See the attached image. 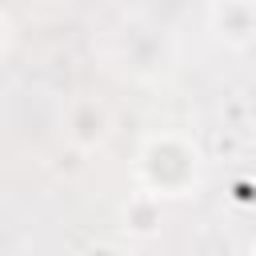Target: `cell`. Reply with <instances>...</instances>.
<instances>
[{
    "mask_svg": "<svg viewBox=\"0 0 256 256\" xmlns=\"http://www.w3.org/2000/svg\"><path fill=\"white\" fill-rule=\"evenodd\" d=\"M252 256H256V244H252Z\"/></svg>",
    "mask_w": 256,
    "mask_h": 256,
    "instance_id": "4",
    "label": "cell"
},
{
    "mask_svg": "<svg viewBox=\"0 0 256 256\" xmlns=\"http://www.w3.org/2000/svg\"><path fill=\"white\" fill-rule=\"evenodd\" d=\"M200 176V152L180 136H156L140 152V180L144 196H188Z\"/></svg>",
    "mask_w": 256,
    "mask_h": 256,
    "instance_id": "1",
    "label": "cell"
},
{
    "mask_svg": "<svg viewBox=\"0 0 256 256\" xmlns=\"http://www.w3.org/2000/svg\"><path fill=\"white\" fill-rule=\"evenodd\" d=\"M208 24L216 28L220 40L248 44V40H256V4H212Z\"/></svg>",
    "mask_w": 256,
    "mask_h": 256,
    "instance_id": "2",
    "label": "cell"
},
{
    "mask_svg": "<svg viewBox=\"0 0 256 256\" xmlns=\"http://www.w3.org/2000/svg\"><path fill=\"white\" fill-rule=\"evenodd\" d=\"M156 224H160V200H152V196L136 192V196H132V204L124 208V228H128L132 236H152V232H156Z\"/></svg>",
    "mask_w": 256,
    "mask_h": 256,
    "instance_id": "3",
    "label": "cell"
}]
</instances>
